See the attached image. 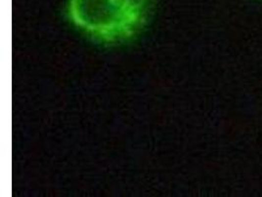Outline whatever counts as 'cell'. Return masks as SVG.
Wrapping results in <instances>:
<instances>
[{
    "mask_svg": "<svg viewBox=\"0 0 262 197\" xmlns=\"http://www.w3.org/2000/svg\"><path fill=\"white\" fill-rule=\"evenodd\" d=\"M151 0H69L72 23L105 43L126 40L143 26Z\"/></svg>",
    "mask_w": 262,
    "mask_h": 197,
    "instance_id": "cell-1",
    "label": "cell"
}]
</instances>
